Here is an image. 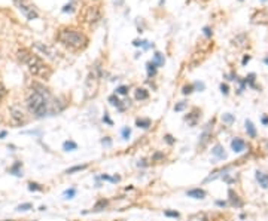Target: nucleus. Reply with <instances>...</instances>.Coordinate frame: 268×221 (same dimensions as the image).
I'll return each instance as SVG.
<instances>
[{
  "mask_svg": "<svg viewBox=\"0 0 268 221\" xmlns=\"http://www.w3.org/2000/svg\"><path fill=\"white\" fill-rule=\"evenodd\" d=\"M18 58H19L21 63H24L25 65H27L29 71L33 74V76L39 77V79H43V80H48L49 77H51L52 68L49 67L39 55H36L34 52L23 48V49L18 51Z\"/></svg>",
  "mask_w": 268,
  "mask_h": 221,
  "instance_id": "nucleus-2",
  "label": "nucleus"
},
{
  "mask_svg": "<svg viewBox=\"0 0 268 221\" xmlns=\"http://www.w3.org/2000/svg\"><path fill=\"white\" fill-rule=\"evenodd\" d=\"M256 180L259 181V184H261L264 188H267V187H268V177H267V175H264L262 172H259V171L256 172Z\"/></svg>",
  "mask_w": 268,
  "mask_h": 221,
  "instance_id": "nucleus-12",
  "label": "nucleus"
},
{
  "mask_svg": "<svg viewBox=\"0 0 268 221\" xmlns=\"http://www.w3.org/2000/svg\"><path fill=\"white\" fill-rule=\"evenodd\" d=\"M74 194H76V190H74V188H68V190H66V192H64V198H66V199H72V198H74Z\"/></svg>",
  "mask_w": 268,
  "mask_h": 221,
  "instance_id": "nucleus-26",
  "label": "nucleus"
},
{
  "mask_svg": "<svg viewBox=\"0 0 268 221\" xmlns=\"http://www.w3.org/2000/svg\"><path fill=\"white\" fill-rule=\"evenodd\" d=\"M221 91H222V94H225V95H227V94H228V85H221Z\"/></svg>",
  "mask_w": 268,
  "mask_h": 221,
  "instance_id": "nucleus-37",
  "label": "nucleus"
},
{
  "mask_svg": "<svg viewBox=\"0 0 268 221\" xmlns=\"http://www.w3.org/2000/svg\"><path fill=\"white\" fill-rule=\"evenodd\" d=\"M146 70H148V76L149 77H152V76H155V73H156V65H155L154 63H148L146 64Z\"/></svg>",
  "mask_w": 268,
  "mask_h": 221,
  "instance_id": "nucleus-21",
  "label": "nucleus"
},
{
  "mask_svg": "<svg viewBox=\"0 0 268 221\" xmlns=\"http://www.w3.org/2000/svg\"><path fill=\"white\" fill-rule=\"evenodd\" d=\"M229 200H231V203L234 205V206H241V200L238 199V196L237 194H234V192L232 190H229Z\"/></svg>",
  "mask_w": 268,
  "mask_h": 221,
  "instance_id": "nucleus-16",
  "label": "nucleus"
},
{
  "mask_svg": "<svg viewBox=\"0 0 268 221\" xmlns=\"http://www.w3.org/2000/svg\"><path fill=\"white\" fill-rule=\"evenodd\" d=\"M9 221H12V220H9Z\"/></svg>",
  "mask_w": 268,
  "mask_h": 221,
  "instance_id": "nucleus-47",
  "label": "nucleus"
},
{
  "mask_svg": "<svg viewBox=\"0 0 268 221\" xmlns=\"http://www.w3.org/2000/svg\"><path fill=\"white\" fill-rule=\"evenodd\" d=\"M265 63H267V64H268V58H267V59H265Z\"/></svg>",
  "mask_w": 268,
  "mask_h": 221,
  "instance_id": "nucleus-45",
  "label": "nucleus"
},
{
  "mask_svg": "<svg viewBox=\"0 0 268 221\" xmlns=\"http://www.w3.org/2000/svg\"><path fill=\"white\" fill-rule=\"evenodd\" d=\"M6 135H8V132H6V131H2V132H0V140H2V138H5Z\"/></svg>",
  "mask_w": 268,
  "mask_h": 221,
  "instance_id": "nucleus-39",
  "label": "nucleus"
},
{
  "mask_svg": "<svg viewBox=\"0 0 268 221\" xmlns=\"http://www.w3.org/2000/svg\"><path fill=\"white\" fill-rule=\"evenodd\" d=\"M185 107H186V102H180V104H177L176 107H174V110H176V111H180V110H183Z\"/></svg>",
  "mask_w": 268,
  "mask_h": 221,
  "instance_id": "nucleus-33",
  "label": "nucleus"
},
{
  "mask_svg": "<svg viewBox=\"0 0 268 221\" xmlns=\"http://www.w3.org/2000/svg\"><path fill=\"white\" fill-rule=\"evenodd\" d=\"M194 91V86L192 85H188V86H185V88H183V94H185V95H188V94H191V92Z\"/></svg>",
  "mask_w": 268,
  "mask_h": 221,
  "instance_id": "nucleus-30",
  "label": "nucleus"
},
{
  "mask_svg": "<svg viewBox=\"0 0 268 221\" xmlns=\"http://www.w3.org/2000/svg\"><path fill=\"white\" fill-rule=\"evenodd\" d=\"M6 95H8V89H6V86L0 82V102L3 101L6 98Z\"/></svg>",
  "mask_w": 268,
  "mask_h": 221,
  "instance_id": "nucleus-23",
  "label": "nucleus"
},
{
  "mask_svg": "<svg viewBox=\"0 0 268 221\" xmlns=\"http://www.w3.org/2000/svg\"><path fill=\"white\" fill-rule=\"evenodd\" d=\"M29 190L30 192H42L43 187L40 186L39 182H29Z\"/></svg>",
  "mask_w": 268,
  "mask_h": 221,
  "instance_id": "nucleus-22",
  "label": "nucleus"
},
{
  "mask_svg": "<svg viewBox=\"0 0 268 221\" xmlns=\"http://www.w3.org/2000/svg\"><path fill=\"white\" fill-rule=\"evenodd\" d=\"M100 11H98L96 6H88L84 9V12L80 13V18H82V21H85L88 24H92V23H97L98 19H100Z\"/></svg>",
  "mask_w": 268,
  "mask_h": 221,
  "instance_id": "nucleus-5",
  "label": "nucleus"
},
{
  "mask_svg": "<svg viewBox=\"0 0 268 221\" xmlns=\"http://www.w3.org/2000/svg\"><path fill=\"white\" fill-rule=\"evenodd\" d=\"M203 31H204V34L207 36V37H211V34H213V31L210 30V27H204V28H203Z\"/></svg>",
  "mask_w": 268,
  "mask_h": 221,
  "instance_id": "nucleus-32",
  "label": "nucleus"
},
{
  "mask_svg": "<svg viewBox=\"0 0 268 221\" xmlns=\"http://www.w3.org/2000/svg\"><path fill=\"white\" fill-rule=\"evenodd\" d=\"M246 131H247L249 136H252V138L256 136V129H255V126H253V123L250 120H246Z\"/></svg>",
  "mask_w": 268,
  "mask_h": 221,
  "instance_id": "nucleus-14",
  "label": "nucleus"
},
{
  "mask_svg": "<svg viewBox=\"0 0 268 221\" xmlns=\"http://www.w3.org/2000/svg\"><path fill=\"white\" fill-rule=\"evenodd\" d=\"M262 2H267V0H262Z\"/></svg>",
  "mask_w": 268,
  "mask_h": 221,
  "instance_id": "nucleus-46",
  "label": "nucleus"
},
{
  "mask_svg": "<svg viewBox=\"0 0 268 221\" xmlns=\"http://www.w3.org/2000/svg\"><path fill=\"white\" fill-rule=\"evenodd\" d=\"M25 105L30 113L34 114L36 117H45L48 114L60 111L57 108V104L51 102V95H49L48 89H43L39 85H34L31 91L27 94Z\"/></svg>",
  "mask_w": 268,
  "mask_h": 221,
  "instance_id": "nucleus-1",
  "label": "nucleus"
},
{
  "mask_svg": "<svg viewBox=\"0 0 268 221\" xmlns=\"http://www.w3.org/2000/svg\"><path fill=\"white\" fill-rule=\"evenodd\" d=\"M211 153L215 154L216 157H219V159H225V157H227V153L223 152V147H222V146H219V144H217V146H215V148L211 150Z\"/></svg>",
  "mask_w": 268,
  "mask_h": 221,
  "instance_id": "nucleus-11",
  "label": "nucleus"
},
{
  "mask_svg": "<svg viewBox=\"0 0 268 221\" xmlns=\"http://www.w3.org/2000/svg\"><path fill=\"white\" fill-rule=\"evenodd\" d=\"M57 40L72 51H80L88 45V37L85 34L72 27H64L60 30L57 34Z\"/></svg>",
  "mask_w": 268,
  "mask_h": 221,
  "instance_id": "nucleus-3",
  "label": "nucleus"
},
{
  "mask_svg": "<svg viewBox=\"0 0 268 221\" xmlns=\"http://www.w3.org/2000/svg\"><path fill=\"white\" fill-rule=\"evenodd\" d=\"M21 168H23V163H21V162H15V163L9 168V172L15 177H23V171H21Z\"/></svg>",
  "mask_w": 268,
  "mask_h": 221,
  "instance_id": "nucleus-9",
  "label": "nucleus"
},
{
  "mask_svg": "<svg viewBox=\"0 0 268 221\" xmlns=\"http://www.w3.org/2000/svg\"><path fill=\"white\" fill-rule=\"evenodd\" d=\"M164 138H166V141L168 142V144H174V138H173L171 135H168V134H167V135L164 136Z\"/></svg>",
  "mask_w": 268,
  "mask_h": 221,
  "instance_id": "nucleus-34",
  "label": "nucleus"
},
{
  "mask_svg": "<svg viewBox=\"0 0 268 221\" xmlns=\"http://www.w3.org/2000/svg\"><path fill=\"white\" fill-rule=\"evenodd\" d=\"M103 144H106V146H110V140H109V138H106V140H103Z\"/></svg>",
  "mask_w": 268,
  "mask_h": 221,
  "instance_id": "nucleus-40",
  "label": "nucleus"
},
{
  "mask_svg": "<svg viewBox=\"0 0 268 221\" xmlns=\"http://www.w3.org/2000/svg\"><path fill=\"white\" fill-rule=\"evenodd\" d=\"M11 117H12V122L15 125H23V123H25L24 113L17 107H11Z\"/></svg>",
  "mask_w": 268,
  "mask_h": 221,
  "instance_id": "nucleus-7",
  "label": "nucleus"
},
{
  "mask_svg": "<svg viewBox=\"0 0 268 221\" xmlns=\"http://www.w3.org/2000/svg\"><path fill=\"white\" fill-rule=\"evenodd\" d=\"M262 123H264V125H268V117H267V116H264V117H262Z\"/></svg>",
  "mask_w": 268,
  "mask_h": 221,
  "instance_id": "nucleus-41",
  "label": "nucleus"
},
{
  "mask_svg": "<svg viewBox=\"0 0 268 221\" xmlns=\"http://www.w3.org/2000/svg\"><path fill=\"white\" fill-rule=\"evenodd\" d=\"M128 94V86H119L116 88V95H127Z\"/></svg>",
  "mask_w": 268,
  "mask_h": 221,
  "instance_id": "nucleus-25",
  "label": "nucleus"
},
{
  "mask_svg": "<svg viewBox=\"0 0 268 221\" xmlns=\"http://www.w3.org/2000/svg\"><path fill=\"white\" fill-rule=\"evenodd\" d=\"M34 48H36L39 52H42L46 58H49V59H57L58 58V51L55 49V48H52V46H48V45L40 43V42H36V43H34Z\"/></svg>",
  "mask_w": 268,
  "mask_h": 221,
  "instance_id": "nucleus-6",
  "label": "nucleus"
},
{
  "mask_svg": "<svg viewBox=\"0 0 268 221\" xmlns=\"http://www.w3.org/2000/svg\"><path fill=\"white\" fill-rule=\"evenodd\" d=\"M189 198H194V199H204L205 198V192L201 190V188H194V190H189L188 193Z\"/></svg>",
  "mask_w": 268,
  "mask_h": 221,
  "instance_id": "nucleus-10",
  "label": "nucleus"
},
{
  "mask_svg": "<svg viewBox=\"0 0 268 221\" xmlns=\"http://www.w3.org/2000/svg\"><path fill=\"white\" fill-rule=\"evenodd\" d=\"M14 3H15V6L19 9V12H21L29 21L36 19V18L39 17V15H37V11L34 9V6L30 3V0H14Z\"/></svg>",
  "mask_w": 268,
  "mask_h": 221,
  "instance_id": "nucleus-4",
  "label": "nucleus"
},
{
  "mask_svg": "<svg viewBox=\"0 0 268 221\" xmlns=\"http://www.w3.org/2000/svg\"><path fill=\"white\" fill-rule=\"evenodd\" d=\"M109 102H110V104H112V105H115V107L118 108L121 105V101L119 100H118V96L116 95H112V96H109Z\"/></svg>",
  "mask_w": 268,
  "mask_h": 221,
  "instance_id": "nucleus-24",
  "label": "nucleus"
},
{
  "mask_svg": "<svg viewBox=\"0 0 268 221\" xmlns=\"http://www.w3.org/2000/svg\"><path fill=\"white\" fill-rule=\"evenodd\" d=\"M231 147H232V150L235 153H240V152H243L246 148V142L243 140H240V138H234L232 142H231Z\"/></svg>",
  "mask_w": 268,
  "mask_h": 221,
  "instance_id": "nucleus-8",
  "label": "nucleus"
},
{
  "mask_svg": "<svg viewBox=\"0 0 268 221\" xmlns=\"http://www.w3.org/2000/svg\"><path fill=\"white\" fill-rule=\"evenodd\" d=\"M149 98V94L146 89H142V88H139V89H136V100H140V101H143V100H148Z\"/></svg>",
  "mask_w": 268,
  "mask_h": 221,
  "instance_id": "nucleus-13",
  "label": "nucleus"
},
{
  "mask_svg": "<svg viewBox=\"0 0 268 221\" xmlns=\"http://www.w3.org/2000/svg\"><path fill=\"white\" fill-rule=\"evenodd\" d=\"M31 208H33V205L31 203H23V205H18L17 211H29V209H31Z\"/></svg>",
  "mask_w": 268,
  "mask_h": 221,
  "instance_id": "nucleus-27",
  "label": "nucleus"
},
{
  "mask_svg": "<svg viewBox=\"0 0 268 221\" xmlns=\"http://www.w3.org/2000/svg\"><path fill=\"white\" fill-rule=\"evenodd\" d=\"M103 120H104L106 123H109V125H112V120H110V119L107 117V114H104V117H103Z\"/></svg>",
  "mask_w": 268,
  "mask_h": 221,
  "instance_id": "nucleus-38",
  "label": "nucleus"
},
{
  "mask_svg": "<svg viewBox=\"0 0 268 221\" xmlns=\"http://www.w3.org/2000/svg\"><path fill=\"white\" fill-rule=\"evenodd\" d=\"M63 148L66 150V152H73V150L78 148V146H76V142L74 141H66L63 144Z\"/></svg>",
  "mask_w": 268,
  "mask_h": 221,
  "instance_id": "nucleus-20",
  "label": "nucleus"
},
{
  "mask_svg": "<svg viewBox=\"0 0 268 221\" xmlns=\"http://www.w3.org/2000/svg\"><path fill=\"white\" fill-rule=\"evenodd\" d=\"M162 3H164V0H160V5H162Z\"/></svg>",
  "mask_w": 268,
  "mask_h": 221,
  "instance_id": "nucleus-44",
  "label": "nucleus"
},
{
  "mask_svg": "<svg viewBox=\"0 0 268 221\" xmlns=\"http://www.w3.org/2000/svg\"><path fill=\"white\" fill-rule=\"evenodd\" d=\"M223 122H227V123H232L234 122V117L231 116V114H223Z\"/></svg>",
  "mask_w": 268,
  "mask_h": 221,
  "instance_id": "nucleus-29",
  "label": "nucleus"
},
{
  "mask_svg": "<svg viewBox=\"0 0 268 221\" xmlns=\"http://www.w3.org/2000/svg\"><path fill=\"white\" fill-rule=\"evenodd\" d=\"M73 11V6H72V3H70V5H66L63 8V12H72Z\"/></svg>",
  "mask_w": 268,
  "mask_h": 221,
  "instance_id": "nucleus-35",
  "label": "nucleus"
},
{
  "mask_svg": "<svg viewBox=\"0 0 268 221\" xmlns=\"http://www.w3.org/2000/svg\"><path fill=\"white\" fill-rule=\"evenodd\" d=\"M249 59H250V57H249V55H246V57L243 58V64H246L247 61H249Z\"/></svg>",
  "mask_w": 268,
  "mask_h": 221,
  "instance_id": "nucleus-42",
  "label": "nucleus"
},
{
  "mask_svg": "<svg viewBox=\"0 0 268 221\" xmlns=\"http://www.w3.org/2000/svg\"><path fill=\"white\" fill-rule=\"evenodd\" d=\"M136 125L139 128H143V129H148L150 126V119H137L136 120Z\"/></svg>",
  "mask_w": 268,
  "mask_h": 221,
  "instance_id": "nucleus-18",
  "label": "nucleus"
},
{
  "mask_svg": "<svg viewBox=\"0 0 268 221\" xmlns=\"http://www.w3.org/2000/svg\"><path fill=\"white\" fill-rule=\"evenodd\" d=\"M88 168V165H76V166H72L66 171V174H74V172H79V171H84Z\"/></svg>",
  "mask_w": 268,
  "mask_h": 221,
  "instance_id": "nucleus-17",
  "label": "nucleus"
},
{
  "mask_svg": "<svg viewBox=\"0 0 268 221\" xmlns=\"http://www.w3.org/2000/svg\"><path fill=\"white\" fill-rule=\"evenodd\" d=\"M130 134H131V131H130V128H124V129H122V136H124V140H128V136H130Z\"/></svg>",
  "mask_w": 268,
  "mask_h": 221,
  "instance_id": "nucleus-31",
  "label": "nucleus"
},
{
  "mask_svg": "<svg viewBox=\"0 0 268 221\" xmlns=\"http://www.w3.org/2000/svg\"><path fill=\"white\" fill-rule=\"evenodd\" d=\"M164 61H166V59H164V55H162V54H160V52H156L152 63H154L156 67H162V65H164Z\"/></svg>",
  "mask_w": 268,
  "mask_h": 221,
  "instance_id": "nucleus-15",
  "label": "nucleus"
},
{
  "mask_svg": "<svg viewBox=\"0 0 268 221\" xmlns=\"http://www.w3.org/2000/svg\"><path fill=\"white\" fill-rule=\"evenodd\" d=\"M164 215H166V217H173V218H177V217H179V212H176V211H166V212H164Z\"/></svg>",
  "mask_w": 268,
  "mask_h": 221,
  "instance_id": "nucleus-28",
  "label": "nucleus"
},
{
  "mask_svg": "<svg viewBox=\"0 0 268 221\" xmlns=\"http://www.w3.org/2000/svg\"><path fill=\"white\" fill-rule=\"evenodd\" d=\"M194 89H204V83H198V82H197V83H194Z\"/></svg>",
  "mask_w": 268,
  "mask_h": 221,
  "instance_id": "nucleus-36",
  "label": "nucleus"
},
{
  "mask_svg": "<svg viewBox=\"0 0 268 221\" xmlns=\"http://www.w3.org/2000/svg\"><path fill=\"white\" fill-rule=\"evenodd\" d=\"M217 205H219V206H225L227 203H225V202H222V200H219V202H217Z\"/></svg>",
  "mask_w": 268,
  "mask_h": 221,
  "instance_id": "nucleus-43",
  "label": "nucleus"
},
{
  "mask_svg": "<svg viewBox=\"0 0 268 221\" xmlns=\"http://www.w3.org/2000/svg\"><path fill=\"white\" fill-rule=\"evenodd\" d=\"M107 206V200H104V199H101V200H98L97 203L94 205V212H98V211H101V209H104Z\"/></svg>",
  "mask_w": 268,
  "mask_h": 221,
  "instance_id": "nucleus-19",
  "label": "nucleus"
}]
</instances>
